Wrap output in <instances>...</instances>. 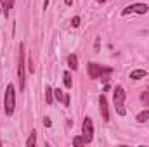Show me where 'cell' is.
I'll list each match as a JSON object with an SVG mask.
<instances>
[{
  "label": "cell",
  "instance_id": "obj_21",
  "mask_svg": "<svg viewBox=\"0 0 149 147\" xmlns=\"http://www.w3.org/2000/svg\"><path fill=\"white\" fill-rule=\"evenodd\" d=\"M63 101H64V106H70V95H64Z\"/></svg>",
  "mask_w": 149,
  "mask_h": 147
},
{
  "label": "cell",
  "instance_id": "obj_24",
  "mask_svg": "<svg viewBox=\"0 0 149 147\" xmlns=\"http://www.w3.org/2000/svg\"><path fill=\"white\" fill-rule=\"evenodd\" d=\"M64 2H66V5H71L73 3V0H64Z\"/></svg>",
  "mask_w": 149,
  "mask_h": 147
},
{
  "label": "cell",
  "instance_id": "obj_20",
  "mask_svg": "<svg viewBox=\"0 0 149 147\" xmlns=\"http://www.w3.org/2000/svg\"><path fill=\"white\" fill-rule=\"evenodd\" d=\"M12 7H14V0H7V9L10 10Z\"/></svg>",
  "mask_w": 149,
  "mask_h": 147
},
{
  "label": "cell",
  "instance_id": "obj_25",
  "mask_svg": "<svg viewBox=\"0 0 149 147\" xmlns=\"http://www.w3.org/2000/svg\"><path fill=\"white\" fill-rule=\"evenodd\" d=\"M97 2H101V3H102V2H106V0H97Z\"/></svg>",
  "mask_w": 149,
  "mask_h": 147
},
{
  "label": "cell",
  "instance_id": "obj_16",
  "mask_svg": "<svg viewBox=\"0 0 149 147\" xmlns=\"http://www.w3.org/2000/svg\"><path fill=\"white\" fill-rule=\"evenodd\" d=\"M0 3H2V12H3V16L7 17V16H9V9H7V0H0Z\"/></svg>",
  "mask_w": 149,
  "mask_h": 147
},
{
  "label": "cell",
  "instance_id": "obj_6",
  "mask_svg": "<svg viewBox=\"0 0 149 147\" xmlns=\"http://www.w3.org/2000/svg\"><path fill=\"white\" fill-rule=\"evenodd\" d=\"M149 10V7L146 3H132V5H127L123 9V16H128V14H146Z\"/></svg>",
  "mask_w": 149,
  "mask_h": 147
},
{
  "label": "cell",
  "instance_id": "obj_15",
  "mask_svg": "<svg viewBox=\"0 0 149 147\" xmlns=\"http://www.w3.org/2000/svg\"><path fill=\"white\" fill-rule=\"evenodd\" d=\"M83 144H85L83 135H81V137H74V139H73V146H83Z\"/></svg>",
  "mask_w": 149,
  "mask_h": 147
},
{
  "label": "cell",
  "instance_id": "obj_11",
  "mask_svg": "<svg viewBox=\"0 0 149 147\" xmlns=\"http://www.w3.org/2000/svg\"><path fill=\"white\" fill-rule=\"evenodd\" d=\"M45 99H47V104H52V101H54V90L50 87H47V90H45Z\"/></svg>",
  "mask_w": 149,
  "mask_h": 147
},
{
  "label": "cell",
  "instance_id": "obj_3",
  "mask_svg": "<svg viewBox=\"0 0 149 147\" xmlns=\"http://www.w3.org/2000/svg\"><path fill=\"white\" fill-rule=\"evenodd\" d=\"M113 101H114V109L120 116H125L127 114V109H125V90L123 87H116L114 88V94H113Z\"/></svg>",
  "mask_w": 149,
  "mask_h": 147
},
{
  "label": "cell",
  "instance_id": "obj_8",
  "mask_svg": "<svg viewBox=\"0 0 149 147\" xmlns=\"http://www.w3.org/2000/svg\"><path fill=\"white\" fill-rule=\"evenodd\" d=\"M68 66H70V69H78V57L74 54L68 55Z\"/></svg>",
  "mask_w": 149,
  "mask_h": 147
},
{
  "label": "cell",
  "instance_id": "obj_23",
  "mask_svg": "<svg viewBox=\"0 0 149 147\" xmlns=\"http://www.w3.org/2000/svg\"><path fill=\"white\" fill-rule=\"evenodd\" d=\"M49 2H50V0H43V9H47V5H49Z\"/></svg>",
  "mask_w": 149,
  "mask_h": 147
},
{
  "label": "cell",
  "instance_id": "obj_5",
  "mask_svg": "<svg viewBox=\"0 0 149 147\" xmlns=\"http://www.w3.org/2000/svg\"><path fill=\"white\" fill-rule=\"evenodd\" d=\"M81 135H83V139H85V144L92 142V139H94V123H92V119H90L88 116L83 119V125H81Z\"/></svg>",
  "mask_w": 149,
  "mask_h": 147
},
{
  "label": "cell",
  "instance_id": "obj_4",
  "mask_svg": "<svg viewBox=\"0 0 149 147\" xmlns=\"http://www.w3.org/2000/svg\"><path fill=\"white\" fill-rule=\"evenodd\" d=\"M17 76H19V90L24 88V45L19 43V61H17Z\"/></svg>",
  "mask_w": 149,
  "mask_h": 147
},
{
  "label": "cell",
  "instance_id": "obj_1",
  "mask_svg": "<svg viewBox=\"0 0 149 147\" xmlns=\"http://www.w3.org/2000/svg\"><path fill=\"white\" fill-rule=\"evenodd\" d=\"M87 71H88V76L90 78H104V81H108V76L113 73L111 68H104L101 64H95V62H88L87 64Z\"/></svg>",
  "mask_w": 149,
  "mask_h": 147
},
{
  "label": "cell",
  "instance_id": "obj_12",
  "mask_svg": "<svg viewBox=\"0 0 149 147\" xmlns=\"http://www.w3.org/2000/svg\"><path fill=\"white\" fill-rule=\"evenodd\" d=\"M63 78H64V85H66L68 88H71V85H73V80H71V74H70L68 71H66V73L63 74Z\"/></svg>",
  "mask_w": 149,
  "mask_h": 147
},
{
  "label": "cell",
  "instance_id": "obj_22",
  "mask_svg": "<svg viewBox=\"0 0 149 147\" xmlns=\"http://www.w3.org/2000/svg\"><path fill=\"white\" fill-rule=\"evenodd\" d=\"M30 71L33 73V59H30Z\"/></svg>",
  "mask_w": 149,
  "mask_h": 147
},
{
  "label": "cell",
  "instance_id": "obj_7",
  "mask_svg": "<svg viewBox=\"0 0 149 147\" xmlns=\"http://www.w3.org/2000/svg\"><path fill=\"white\" fill-rule=\"evenodd\" d=\"M99 106H101V116L104 121H109V107H108V101L104 95L99 97Z\"/></svg>",
  "mask_w": 149,
  "mask_h": 147
},
{
  "label": "cell",
  "instance_id": "obj_13",
  "mask_svg": "<svg viewBox=\"0 0 149 147\" xmlns=\"http://www.w3.org/2000/svg\"><path fill=\"white\" fill-rule=\"evenodd\" d=\"M149 119V111H142L139 116H137V121L139 123H144V121H148Z\"/></svg>",
  "mask_w": 149,
  "mask_h": 147
},
{
  "label": "cell",
  "instance_id": "obj_18",
  "mask_svg": "<svg viewBox=\"0 0 149 147\" xmlns=\"http://www.w3.org/2000/svg\"><path fill=\"white\" fill-rule=\"evenodd\" d=\"M71 26H73V28H78V26H80V17H78V16H74L73 19H71Z\"/></svg>",
  "mask_w": 149,
  "mask_h": 147
},
{
  "label": "cell",
  "instance_id": "obj_9",
  "mask_svg": "<svg viewBox=\"0 0 149 147\" xmlns=\"http://www.w3.org/2000/svg\"><path fill=\"white\" fill-rule=\"evenodd\" d=\"M146 74H148L146 69H135V71L130 73V78H132V80H141V78H144Z\"/></svg>",
  "mask_w": 149,
  "mask_h": 147
},
{
  "label": "cell",
  "instance_id": "obj_17",
  "mask_svg": "<svg viewBox=\"0 0 149 147\" xmlns=\"http://www.w3.org/2000/svg\"><path fill=\"white\" fill-rule=\"evenodd\" d=\"M54 97H56L57 101H63V99H64V95H63L61 88H56V90H54Z\"/></svg>",
  "mask_w": 149,
  "mask_h": 147
},
{
  "label": "cell",
  "instance_id": "obj_14",
  "mask_svg": "<svg viewBox=\"0 0 149 147\" xmlns=\"http://www.w3.org/2000/svg\"><path fill=\"white\" fill-rule=\"evenodd\" d=\"M141 101L144 102V106H149V90H144L141 94Z\"/></svg>",
  "mask_w": 149,
  "mask_h": 147
},
{
  "label": "cell",
  "instance_id": "obj_10",
  "mask_svg": "<svg viewBox=\"0 0 149 147\" xmlns=\"http://www.w3.org/2000/svg\"><path fill=\"white\" fill-rule=\"evenodd\" d=\"M35 142H37V132H31L30 137H28V140H26V147H33Z\"/></svg>",
  "mask_w": 149,
  "mask_h": 147
},
{
  "label": "cell",
  "instance_id": "obj_2",
  "mask_svg": "<svg viewBox=\"0 0 149 147\" xmlns=\"http://www.w3.org/2000/svg\"><path fill=\"white\" fill-rule=\"evenodd\" d=\"M3 106H5V114L12 116L14 107H16V92H14V85H7L5 88V95H3Z\"/></svg>",
  "mask_w": 149,
  "mask_h": 147
},
{
  "label": "cell",
  "instance_id": "obj_19",
  "mask_svg": "<svg viewBox=\"0 0 149 147\" xmlns=\"http://www.w3.org/2000/svg\"><path fill=\"white\" fill-rule=\"evenodd\" d=\"M43 126H45V128H49V126H52V121H50L49 118H43Z\"/></svg>",
  "mask_w": 149,
  "mask_h": 147
}]
</instances>
